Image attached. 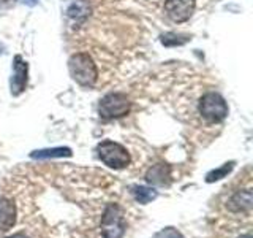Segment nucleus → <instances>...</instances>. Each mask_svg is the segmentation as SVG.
Wrapping results in <instances>:
<instances>
[{
	"label": "nucleus",
	"instance_id": "f257e3e1",
	"mask_svg": "<svg viewBox=\"0 0 253 238\" xmlns=\"http://www.w3.org/2000/svg\"><path fill=\"white\" fill-rule=\"evenodd\" d=\"M68 70H70L71 78H73L78 84H81L84 87H92L97 83L98 70L89 54L78 53L71 56L68 60Z\"/></svg>",
	"mask_w": 253,
	"mask_h": 238
},
{
	"label": "nucleus",
	"instance_id": "f03ea898",
	"mask_svg": "<svg viewBox=\"0 0 253 238\" xmlns=\"http://www.w3.org/2000/svg\"><path fill=\"white\" fill-rule=\"evenodd\" d=\"M97 153L98 157L101 159V162L114 170H122L125 167H128L131 162V157L126 148H124L121 143L113 140H103L101 143H98Z\"/></svg>",
	"mask_w": 253,
	"mask_h": 238
},
{
	"label": "nucleus",
	"instance_id": "7ed1b4c3",
	"mask_svg": "<svg viewBox=\"0 0 253 238\" xmlns=\"http://www.w3.org/2000/svg\"><path fill=\"white\" fill-rule=\"evenodd\" d=\"M126 232V222L124 210L117 203H109L101 216V235L103 238H124Z\"/></svg>",
	"mask_w": 253,
	"mask_h": 238
},
{
	"label": "nucleus",
	"instance_id": "20e7f679",
	"mask_svg": "<svg viewBox=\"0 0 253 238\" xmlns=\"http://www.w3.org/2000/svg\"><path fill=\"white\" fill-rule=\"evenodd\" d=\"M130 99L121 92H111L100 100L98 113L103 119H116L122 118L130 111Z\"/></svg>",
	"mask_w": 253,
	"mask_h": 238
},
{
	"label": "nucleus",
	"instance_id": "39448f33",
	"mask_svg": "<svg viewBox=\"0 0 253 238\" xmlns=\"http://www.w3.org/2000/svg\"><path fill=\"white\" fill-rule=\"evenodd\" d=\"M200 113L209 122H220L228 116V105L217 92L204 94L200 100Z\"/></svg>",
	"mask_w": 253,
	"mask_h": 238
},
{
	"label": "nucleus",
	"instance_id": "423d86ee",
	"mask_svg": "<svg viewBox=\"0 0 253 238\" xmlns=\"http://www.w3.org/2000/svg\"><path fill=\"white\" fill-rule=\"evenodd\" d=\"M196 0H165V13L174 22H185L195 11Z\"/></svg>",
	"mask_w": 253,
	"mask_h": 238
},
{
	"label": "nucleus",
	"instance_id": "0eeeda50",
	"mask_svg": "<svg viewBox=\"0 0 253 238\" xmlns=\"http://www.w3.org/2000/svg\"><path fill=\"white\" fill-rule=\"evenodd\" d=\"M27 75H29V65L21 56H16L13 60V75H11V94L14 97L21 95L27 87Z\"/></svg>",
	"mask_w": 253,
	"mask_h": 238
},
{
	"label": "nucleus",
	"instance_id": "6e6552de",
	"mask_svg": "<svg viewBox=\"0 0 253 238\" xmlns=\"http://www.w3.org/2000/svg\"><path fill=\"white\" fill-rule=\"evenodd\" d=\"M16 222V206L13 200L6 197H0V234L13 229Z\"/></svg>",
	"mask_w": 253,
	"mask_h": 238
},
{
	"label": "nucleus",
	"instance_id": "1a4fd4ad",
	"mask_svg": "<svg viewBox=\"0 0 253 238\" xmlns=\"http://www.w3.org/2000/svg\"><path fill=\"white\" fill-rule=\"evenodd\" d=\"M146 181L152 186H168L171 182V167L166 164L150 167L146 173Z\"/></svg>",
	"mask_w": 253,
	"mask_h": 238
},
{
	"label": "nucleus",
	"instance_id": "9d476101",
	"mask_svg": "<svg viewBox=\"0 0 253 238\" xmlns=\"http://www.w3.org/2000/svg\"><path fill=\"white\" fill-rule=\"evenodd\" d=\"M228 208L234 213H249L252 210V190L242 189L236 192L228 202Z\"/></svg>",
	"mask_w": 253,
	"mask_h": 238
},
{
	"label": "nucleus",
	"instance_id": "9b49d317",
	"mask_svg": "<svg viewBox=\"0 0 253 238\" xmlns=\"http://www.w3.org/2000/svg\"><path fill=\"white\" fill-rule=\"evenodd\" d=\"M67 16H68V19H70L71 24H73V26H76V24H81V22L85 21L87 16H89V5H87L85 2H83V0L75 2L68 8Z\"/></svg>",
	"mask_w": 253,
	"mask_h": 238
},
{
	"label": "nucleus",
	"instance_id": "f8f14e48",
	"mask_svg": "<svg viewBox=\"0 0 253 238\" xmlns=\"http://www.w3.org/2000/svg\"><path fill=\"white\" fill-rule=\"evenodd\" d=\"M131 194L134 197V200L141 205H147L152 200L157 198V190L152 187H147V186H133L131 187Z\"/></svg>",
	"mask_w": 253,
	"mask_h": 238
},
{
	"label": "nucleus",
	"instance_id": "ddd939ff",
	"mask_svg": "<svg viewBox=\"0 0 253 238\" xmlns=\"http://www.w3.org/2000/svg\"><path fill=\"white\" fill-rule=\"evenodd\" d=\"M71 149L70 148H52V149H40L34 151L30 157L34 159H49V157H70Z\"/></svg>",
	"mask_w": 253,
	"mask_h": 238
},
{
	"label": "nucleus",
	"instance_id": "4468645a",
	"mask_svg": "<svg viewBox=\"0 0 253 238\" xmlns=\"http://www.w3.org/2000/svg\"><path fill=\"white\" fill-rule=\"evenodd\" d=\"M234 169V162H228V164H223L220 167V169H215V170H212L209 172L208 175H206V181L208 182H213V181H218L221 178H225L226 175L231 172Z\"/></svg>",
	"mask_w": 253,
	"mask_h": 238
},
{
	"label": "nucleus",
	"instance_id": "2eb2a0df",
	"mask_svg": "<svg viewBox=\"0 0 253 238\" xmlns=\"http://www.w3.org/2000/svg\"><path fill=\"white\" fill-rule=\"evenodd\" d=\"M187 35H180V34H174V32H169V34L162 35V43L165 46H182L188 42Z\"/></svg>",
	"mask_w": 253,
	"mask_h": 238
},
{
	"label": "nucleus",
	"instance_id": "dca6fc26",
	"mask_svg": "<svg viewBox=\"0 0 253 238\" xmlns=\"http://www.w3.org/2000/svg\"><path fill=\"white\" fill-rule=\"evenodd\" d=\"M155 238H184V235L174 227H166V229L160 230V232L155 235Z\"/></svg>",
	"mask_w": 253,
	"mask_h": 238
},
{
	"label": "nucleus",
	"instance_id": "f3484780",
	"mask_svg": "<svg viewBox=\"0 0 253 238\" xmlns=\"http://www.w3.org/2000/svg\"><path fill=\"white\" fill-rule=\"evenodd\" d=\"M8 238H29V237H27L26 234H24V232H18V234H13V235H10Z\"/></svg>",
	"mask_w": 253,
	"mask_h": 238
},
{
	"label": "nucleus",
	"instance_id": "a211bd4d",
	"mask_svg": "<svg viewBox=\"0 0 253 238\" xmlns=\"http://www.w3.org/2000/svg\"><path fill=\"white\" fill-rule=\"evenodd\" d=\"M22 2L26 3V5H29V6H34V5L38 3V0H22Z\"/></svg>",
	"mask_w": 253,
	"mask_h": 238
},
{
	"label": "nucleus",
	"instance_id": "6ab92c4d",
	"mask_svg": "<svg viewBox=\"0 0 253 238\" xmlns=\"http://www.w3.org/2000/svg\"><path fill=\"white\" fill-rule=\"evenodd\" d=\"M239 238H252V235L250 234H245V235H241Z\"/></svg>",
	"mask_w": 253,
	"mask_h": 238
}]
</instances>
